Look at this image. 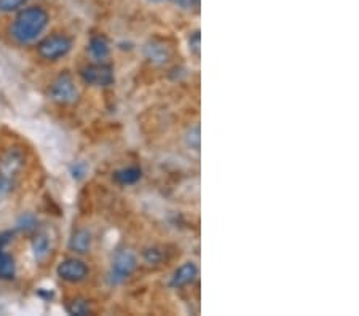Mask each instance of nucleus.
Returning <instances> with one entry per match:
<instances>
[{"label":"nucleus","mask_w":359,"mask_h":316,"mask_svg":"<svg viewBox=\"0 0 359 316\" xmlns=\"http://www.w3.org/2000/svg\"><path fill=\"white\" fill-rule=\"evenodd\" d=\"M146 55L147 57L152 62H155V64H165V62L170 61V50H168L166 47H163L161 43H149L146 47Z\"/></svg>","instance_id":"obj_14"},{"label":"nucleus","mask_w":359,"mask_h":316,"mask_svg":"<svg viewBox=\"0 0 359 316\" xmlns=\"http://www.w3.org/2000/svg\"><path fill=\"white\" fill-rule=\"evenodd\" d=\"M137 267V259L136 254L130 249L120 251L117 256H115L111 268V283L118 284L121 281H125L128 277H131L133 272H135Z\"/></svg>","instance_id":"obj_5"},{"label":"nucleus","mask_w":359,"mask_h":316,"mask_svg":"<svg viewBox=\"0 0 359 316\" xmlns=\"http://www.w3.org/2000/svg\"><path fill=\"white\" fill-rule=\"evenodd\" d=\"M142 171L137 166H128V168L118 170L115 171L114 179L117 181L121 186H131V184H136L139 179H141Z\"/></svg>","instance_id":"obj_13"},{"label":"nucleus","mask_w":359,"mask_h":316,"mask_svg":"<svg viewBox=\"0 0 359 316\" xmlns=\"http://www.w3.org/2000/svg\"><path fill=\"white\" fill-rule=\"evenodd\" d=\"M196 275H198V268H196L195 263L194 262H185L184 266L179 267L175 272V275H172L171 286H175V287L187 286L196 278Z\"/></svg>","instance_id":"obj_9"},{"label":"nucleus","mask_w":359,"mask_h":316,"mask_svg":"<svg viewBox=\"0 0 359 316\" xmlns=\"http://www.w3.org/2000/svg\"><path fill=\"white\" fill-rule=\"evenodd\" d=\"M163 252H161L160 249H147L146 252H144V259H146V262L149 263H160L161 261H163Z\"/></svg>","instance_id":"obj_18"},{"label":"nucleus","mask_w":359,"mask_h":316,"mask_svg":"<svg viewBox=\"0 0 359 316\" xmlns=\"http://www.w3.org/2000/svg\"><path fill=\"white\" fill-rule=\"evenodd\" d=\"M50 22L48 11L42 7L22 8L11 25V37L20 45L32 43L42 36Z\"/></svg>","instance_id":"obj_1"},{"label":"nucleus","mask_w":359,"mask_h":316,"mask_svg":"<svg viewBox=\"0 0 359 316\" xmlns=\"http://www.w3.org/2000/svg\"><path fill=\"white\" fill-rule=\"evenodd\" d=\"M185 142H187V146L192 147L194 151H198V149H200V142H201V137H200V126H198V125L189 130L187 136H185Z\"/></svg>","instance_id":"obj_16"},{"label":"nucleus","mask_w":359,"mask_h":316,"mask_svg":"<svg viewBox=\"0 0 359 316\" xmlns=\"http://www.w3.org/2000/svg\"><path fill=\"white\" fill-rule=\"evenodd\" d=\"M181 8H194L200 4V0H172Z\"/></svg>","instance_id":"obj_20"},{"label":"nucleus","mask_w":359,"mask_h":316,"mask_svg":"<svg viewBox=\"0 0 359 316\" xmlns=\"http://www.w3.org/2000/svg\"><path fill=\"white\" fill-rule=\"evenodd\" d=\"M67 312L71 315H79V316L88 315L90 313V305L85 301H80V298H77V301H72L71 303H69Z\"/></svg>","instance_id":"obj_15"},{"label":"nucleus","mask_w":359,"mask_h":316,"mask_svg":"<svg viewBox=\"0 0 359 316\" xmlns=\"http://www.w3.org/2000/svg\"><path fill=\"white\" fill-rule=\"evenodd\" d=\"M56 272L57 277L62 281H67V283H80V281H83L88 277L90 270L83 261L72 257L62 261L60 266H57Z\"/></svg>","instance_id":"obj_7"},{"label":"nucleus","mask_w":359,"mask_h":316,"mask_svg":"<svg viewBox=\"0 0 359 316\" xmlns=\"http://www.w3.org/2000/svg\"><path fill=\"white\" fill-rule=\"evenodd\" d=\"M72 45V40L65 34H55V36L43 39L39 43L37 51L40 57H43L46 61H57L71 53Z\"/></svg>","instance_id":"obj_3"},{"label":"nucleus","mask_w":359,"mask_h":316,"mask_svg":"<svg viewBox=\"0 0 359 316\" xmlns=\"http://www.w3.org/2000/svg\"><path fill=\"white\" fill-rule=\"evenodd\" d=\"M32 252L37 262H45L51 254V240L46 233H39L32 240Z\"/></svg>","instance_id":"obj_11"},{"label":"nucleus","mask_w":359,"mask_h":316,"mask_svg":"<svg viewBox=\"0 0 359 316\" xmlns=\"http://www.w3.org/2000/svg\"><path fill=\"white\" fill-rule=\"evenodd\" d=\"M93 235L86 228H80L75 232L71 240H69V249L77 252V254H85L91 249Z\"/></svg>","instance_id":"obj_10"},{"label":"nucleus","mask_w":359,"mask_h":316,"mask_svg":"<svg viewBox=\"0 0 359 316\" xmlns=\"http://www.w3.org/2000/svg\"><path fill=\"white\" fill-rule=\"evenodd\" d=\"M189 48L194 55L198 56L200 55V32L195 31L192 36L189 39Z\"/></svg>","instance_id":"obj_19"},{"label":"nucleus","mask_w":359,"mask_h":316,"mask_svg":"<svg viewBox=\"0 0 359 316\" xmlns=\"http://www.w3.org/2000/svg\"><path fill=\"white\" fill-rule=\"evenodd\" d=\"M88 51H90V55L93 57H96L97 61H102V60H106L109 53H111V47H109V42L106 40V37L97 36V37H93L90 40Z\"/></svg>","instance_id":"obj_12"},{"label":"nucleus","mask_w":359,"mask_h":316,"mask_svg":"<svg viewBox=\"0 0 359 316\" xmlns=\"http://www.w3.org/2000/svg\"><path fill=\"white\" fill-rule=\"evenodd\" d=\"M152 2H163V0H152Z\"/></svg>","instance_id":"obj_21"},{"label":"nucleus","mask_w":359,"mask_h":316,"mask_svg":"<svg viewBox=\"0 0 359 316\" xmlns=\"http://www.w3.org/2000/svg\"><path fill=\"white\" fill-rule=\"evenodd\" d=\"M10 240H11L10 232L0 233V278L4 280H11L15 278L16 275L15 259L5 251V246L10 243Z\"/></svg>","instance_id":"obj_8"},{"label":"nucleus","mask_w":359,"mask_h":316,"mask_svg":"<svg viewBox=\"0 0 359 316\" xmlns=\"http://www.w3.org/2000/svg\"><path fill=\"white\" fill-rule=\"evenodd\" d=\"M25 165V157L16 149H10L0 158V193H8L15 187V179Z\"/></svg>","instance_id":"obj_2"},{"label":"nucleus","mask_w":359,"mask_h":316,"mask_svg":"<svg viewBox=\"0 0 359 316\" xmlns=\"http://www.w3.org/2000/svg\"><path fill=\"white\" fill-rule=\"evenodd\" d=\"M26 5V0H0V11L4 13H11V11H18Z\"/></svg>","instance_id":"obj_17"},{"label":"nucleus","mask_w":359,"mask_h":316,"mask_svg":"<svg viewBox=\"0 0 359 316\" xmlns=\"http://www.w3.org/2000/svg\"><path fill=\"white\" fill-rule=\"evenodd\" d=\"M80 77L86 85L91 86H109L115 82L114 69L107 64H102V62L85 66L80 71Z\"/></svg>","instance_id":"obj_6"},{"label":"nucleus","mask_w":359,"mask_h":316,"mask_svg":"<svg viewBox=\"0 0 359 316\" xmlns=\"http://www.w3.org/2000/svg\"><path fill=\"white\" fill-rule=\"evenodd\" d=\"M50 97L57 104H72L77 101L79 90L69 74H61L50 86Z\"/></svg>","instance_id":"obj_4"}]
</instances>
